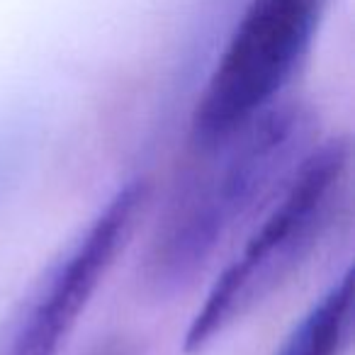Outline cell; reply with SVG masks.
Masks as SVG:
<instances>
[{
  "label": "cell",
  "mask_w": 355,
  "mask_h": 355,
  "mask_svg": "<svg viewBox=\"0 0 355 355\" xmlns=\"http://www.w3.org/2000/svg\"><path fill=\"white\" fill-rule=\"evenodd\" d=\"M316 144L304 107L272 105L224 141L195 148L198 168L166 207L148 246L146 285L171 295L195 282L219 248L277 198Z\"/></svg>",
  "instance_id": "1"
},
{
  "label": "cell",
  "mask_w": 355,
  "mask_h": 355,
  "mask_svg": "<svg viewBox=\"0 0 355 355\" xmlns=\"http://www.w3.org/2000/svg\"><path fill=\"white\" fill-rule=\"evenodd\" d=\"M348 180L350 144L345 139L321 141L306 153L239 256L212 282L185 331V353H202L300 272L338 219Z\"/></svg>",
  "instance_id": "2"
},
{
  "label": "cell",
  "mask_w": 355,
  "mask_h": 355,
  "mask_svg": "<svg viewBox=\"0 0 355 355\" xmlns=\"http://www.w3.org/2000/svg\"><path fill=\"white\" fill-rule=\"evenodd\" d=\"M326 0H248L193 112V146L209 148L277 105L306 56Z\"/></svg>",
  "instance_id": "3"
},
{
  "label": "cell",
  "mask_w": 355,
  "mask_h": 355,
  "mask_svg": "<svg viewBox=\"0 0 355 355\" xmlns=\"http://www.w3.org/2000/svg\"><path fill=\"white\" fill-rule=\"evenodd\" d=\"M151 198L146 178L117 190L78 236L42 268L0 321V355H59L95 292L132 243Z\"/></svg>",
  "instance_id": "4"
},
{
  "label": "cell",
  "mask_w": 355,
  "mask_h": 355,
  "mask_svg": "<svg viewBox=\"0 0 355 355\" xmlns=\"http://www.w3.org/2000/svg\"><path fill=\"white\" fill-rule=\"evenodd\" d=\"M353 329V275L345 272L290 331L275 355H343Z\"/></svg>",
  "instance_id": "5"
}]
</instances>
